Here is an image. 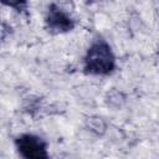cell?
Listing matches in <instances>:
<instances>
[{"instance_id": "obj_1", "label": "cell", "mask_w": 159, "mask_h": 159, "mask_svg": "<svg viewBox=\"0 0 159 159\" xmlns=\"http://www.w3.org/2000/svg\"><path fill=\"white\" fill-rule=\"evenodd\" d=\"M83 70L93 76H108L116 70V56L112 47L104 41H94L83 58Z\"/></svg>"}, {"instance_id": "obj_2", "label": "cell", "mask_w": 159, "mask_h": 159, "mask_svg": "<svg viewBox=\"0 0 159 159\" xmlns=\"http://www.w3.org/2000/svg\"><path fill=\"white\" fill-rule=\"evenodd\" d=\"M15 148L22 159H50L47 143L36 134L24 133L17 135Z\"/></svg>"}, {"instance_id": "obj_3", "label": "cell", "mask_w": 159, "mask_h": 159, "mask_svg": "<svg viewBox=\"0 0 159 159\" xmlns=\"http://www.w3.org/2000/svg\"><path fill=\"white\" fill-rule=\"evenodd\" d=\"M45 26L51 34H66L75 29V21L61 6L52 2L47 9Z\"/></svg>"}, {"instance_id": "obj_4", "label": "cell", "mask_w": 159, "mask_h": 159, "mask_svg": "<svg viewBox=\"0 0 159 159\" xmlns=\"http://www.w3.org/2000/svg\"><path fill=\"white\" fill-rule=\"evenodd\" d=\"M87 127L89 128L91 132H94L96 134H102L106 132V123L101 118H88L87 120Z\"/></svg>"}, {"instance_id": "obj_5", "label": "cell", "mask_w": 159, "mask_h": 159, "mask_svg": "<svg viewBox=\"0 0 159 159\" xmlns=\"http://www.w3.org/2000/svg\"><path fill=\"white\" fill-rule=\"evenodd\" d=\"M1 4L2 5H6L9 7H12L16 11H20V12L26 11L27 10V6H29V4L26 1H20V0H17V1H2Z\"/></svg>"}]
</instances>
